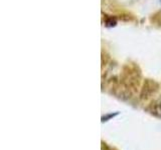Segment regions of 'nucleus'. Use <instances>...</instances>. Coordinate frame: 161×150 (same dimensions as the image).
I'll return each instance as SVG.
<instances>
[{"label": "nucleus", "instance_id": "7ed1b4c3", "mask_svg": "<svg viewBox=\"0 0 161 150\" xmlns=\"http://www.w3.org/2000/svg\"><path fill=\"white\" fill-rule=\"evenodd\" d=\"M160 111H161V103H160Z\"/></svg>", "mask_w": 161, "mask_h": 150}, {"label": "nucleus", "instance_id": "f03ea898", "mask_svg": "<svg viewBox=\"0 0 161 150\" xmlns=\"http://www.w3.org/2000/svg\"><path fill=\"white\" fill-rule=\"evenodd\" d=\"M119 113L118 112H116V113H111V114H107V115H105V116H103L102 117V122H105V121H108L109 119H111V118H113V117H115L116 115H118Z\"/></svg>", "mask_w": 161, "mask_h": 150}, {"label": "nucleus", "instance_id": "f257e3e1", "mask_svg": "<svg viewBox=\"0 0 161 150\" xmlns=\"http://www.w3.org/2000/svg\"><path fill=\"white\" fill-rule=\"evenodd\" d=\"M117 21H116V19H113V17H110L108 20H106V26L108 27H113L116 25Z\"/></svg>", "mask_w": 161, "mask_h": 150}, {"label": "nucleus", "instance_id": "20e7f679", "mask_svg": "<svg viewBox=\"0 0 161 150\" xmlns=\"http://www.w3.org/2000/svg\"><path fill=\"white\" fill-rule=\"evenodd\" d=\"M160 3H161V0H160Z\"/></svg>", "mask_w": 161, "mask_h": 150}]
</instances>
